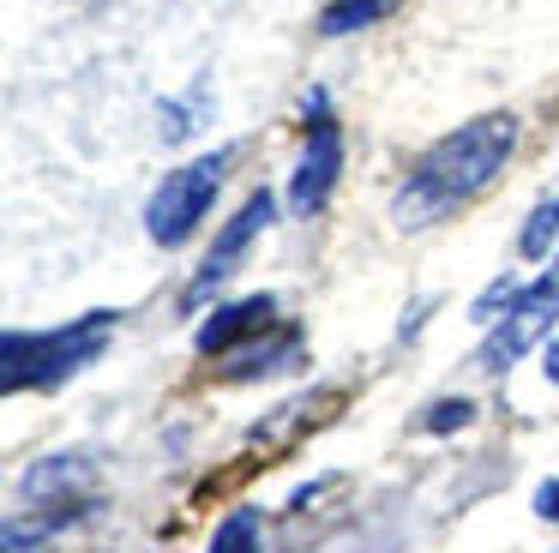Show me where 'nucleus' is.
Here are the masks:
<instances>
[{"mask_svg": "<svg viewBox=\"0 0 559 553\" xmlns=\"http://www.w3.org/2000/svg\"><path fill=\"white\" fill-rule=\"evenodd\" d=\"M511 144H518V120L511 115H481L469 127H457L451 139H439L433 151L415 163V175L403 180L397 192V223L403 228H421V223H439L445 211H457L463 199L487 187V180L506 168Z\"/></svg>", "mask_w": 559, "mask_h": 553, "instance_id": "f257e3e1", "label": "nucleus"}, {"mask_svg": "<svg viewBox=\"0 0 559 553\" xmlns=\"http://www.w3.org/2000/svg\"><path fill=\"white\" fill-rule=\"evenodd\" d=\"M115 313H91L85 325H67V331H49V337H25V331H7L0 343V385L7 391H49L61 385L79 361H91L109 337Z\"/></svg>", "mask_w": 559, "mask_h": 553, "instance_id": "f03ea898", "label": "nucleus"}, {"mask_svg": "<svg viewBox=\"0 0 559 553\" xmlns=\"http://www.w3.org/2000/svg\"><path fill=\"white\" fill-rule=\"evenodd\" d=\"M223 175H229V151H211V156H199V163L175 168V175L151 192V204H145L151 240H157V247H181V240L205 223L211 204H217Z\"/></svg>", "mask_w": 559, "mask_h": 553, "instance_id": "7ed1b4c3", "label": "nucleus"}, {"mask_svg": "<svg viewBox=\"0 0 559 553\" xmlns=\"http://www.w3.org/2000/svg\"><path fill=\"white\" fill-rule=\"evenodd\" d=\"M559 319V271H547L542 283H530L518 295V307L506 313V319H499V331L487 337V349H481V367H511V361L523 355V349L530 343H542L547 337V325Z\"/></svg>", "mask_w": 559, "mask_h": 553, "instance_id": "20e7f679", "label": "nucleus"}, {"mask_svg": "<svg viewBox=\"0 0 559 553\" xmlns=\"http://www.w3.org/2000/svg\"><path fill=\"white\" fill-rule=\"evenodd\" d=\"M271 216H277V199H271V192H253V199H247L241 211L229 216V228H223V235H217V247H211V259L199 264L193 289H187V307H199V301H205V295H217V283H223V276L235 271V264H241L247 240H253L259 228L271 223Z\"/></svg>", "mask_w": 559, "mask_h": 553, "instance_id": "39448f33", "label": "nucleus"}, {"mask_svg": "<svg viewBox=\"0 0 559 553\" xmlns=\"http://www.w3.org/2000/svg\"><path fill=\"white\" fill-rule=\"evenodd\" d=\"M337 168H343V139L337 127H319L313 139H307L301 163H295V180H289V211L295 216H313L319 204L331 199V187H337Z\"/></svg>", "mask_w": 559, "mask_h": 553, "instance_id": "423d86ee", "label": "nucleus"}, {"mask_svg": "<svg viewBox=\"0 0 559 553\" xmlns=\"http://www.w3.org/2000/svg\"><path fill=\"white\" fill-rule=\"evenodd\" d=\"M271 319H277V301L271 295H247V301H235V307H217L205 325H199V349H205V355L235 349V343H247L253 331H265Z\"/></svg>", "mask_w": 559, "mask_h": 553, "instance_id": "0eeeda50", "label": "nucleus"}, {"mask_svg": "<svg viewBox=\"0 0 559 553\" xmlns=\"http://www.w3.org/2000/svg\"><path fill=\"white\" fill-rule=\"evenodd\" d=\"M91 481V463L85 457H43V463H31V475H25V499H37V505H49V499H79V487Z\"/></svg>", "mask_w": 559, "mask_h": 553, "instance_id": "6e6552de", "label": "nucleus"}, {"mask_svg": "<svg viewBox=\"0 0 559 553\" xmlns=\"http://www.w3.org/2000/svg\"><path fill=\"white\" fill-rule=\"evenodd\" d=\"M554 240H559V192L530 211V223H523V235H518V252H523V259H547Z\"/></svg>", "mask_w": 559, "mask_h": 553, "instance_id": "1a4fd4ad", "label": "nucleus"}, {"mask_svg": "<svg viewBox=\"0 0 559 553\" xmlns=\"http://www.w3.org/2000/svg\"><path fill=\"white\" fill-rule=\"evenodd\" d=\"M391 7H397V0H337V7H325V19H319V31H325V36H343V31H361V24L385 19Z\"/></svg>", "mask_w": 559, "mask_h": 553, "instance_id": "9d476101", "label": "nucleus"}, {"mask_svg": "<svg viewBox=\"0 0 559 553\" xmlns=\"http://www.w3.org/2000/svg\"><path fill=\"white\" fill-rule=\"evenodd\" d=\"M211 553H259V511H229L211 536Z\"/></svg>", "mask_w": 559, "mask_h": 553, "instance_id": "9b49d317", "label": "nucleus"}, {"mask_svg": "<svg viewBox=\"0 0 559 553\" xmlns=\"http://www.w3.org/2000/svg\"><path fill=\"white\" fill-rule=\"evenodd\" d=\"M518 295H523V283H518V276H499V283L493 289H487V295L481 301H475V319H499V313H511V307H518Z\"/></svg>", "mask_w": 559, "mask_h": 553, "instance_id": "f8f14e48", "label": "nucleus"}, {"mask_svg": "<svg viewBox=\"0 0 559 553\" xmlns=\"http://www.w3.org/2000/svg\"><path fill=\"white\" fill-rule=\"evenodd\" d=\"M469 415H475V409L463 403V397H445V403H439L433 415H427V433H451V427H463Z\"/></svg>", "mask_w": 559, "mask_h": 553, "instance_id": "ddd939ff", "label": "nucleus"}, {"mask_svg": "<svg viewBox=\"0 0 559 553\" xmlns=\"http://www.w3.org/2000/svg\"><path fill=\"white\" fill-rule=\"evenodd\" d=\"M535 517L559 523V481H542V487H535Z\"/></svg>", "mask_w": 559, "mask_h": 553, "instance_id": "4468645a", "label": "nucleus"}, {"mask_svg": "<svg viewBox=\"0 0 559 553\" xmlns=\"http://www.w3.org/2000/svg\"><path fill=\"white\" fill-rule=\"evenodd\" d=\"M547 379L559 385V337H554V343H547Z\"/></svg>", "mask_w": 559, "mask_h": 553, "instance_id": "2eb2a0df", "label": "nucleus"}]
</instances>
